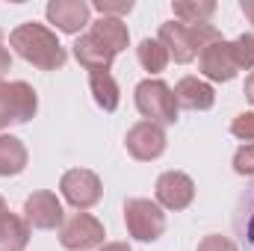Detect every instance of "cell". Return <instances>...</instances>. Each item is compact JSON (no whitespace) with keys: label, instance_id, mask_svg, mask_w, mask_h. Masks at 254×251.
<instances>
[{"label":"cell","instance_id":"6da1fadb","mask_svg":"<svg viewBox=\"0 0 254 251\" xmlns=\"http://www.w3.org/2000/svg\"><path fill=\"white\" fill-rule=\"evenodd\" d=\"M130 42V33L122 18H98L89 33L74 42V57L86 71H110L113 60L122 54Z\"/></svg>","mask_w":254,"mask_h":251},{"label":"cell","instance_id":"7a4b0ae2","mask_svg":"<svg viewBox=\"0 0 254 251\" xmlns=\"http://www.w3.org/2000/svg\"><path fill=\"white\" fill-rule=\"evenodd\" d=\"M9 45L15 48V54L21 60L33 63L36 68H42V71H57L68 60V54H65V48L60 45L57 33L48 30L45 24H36V21L15 27L12 36H9Z\"/></svg>","mask_w":254,"mask_h":251},{"label":"cell","instance_id":"3957f363","mask_svg":"<svg viewBox=\"0 0 254 251\" xmlns=\"http://www.w3.org/2000/svg\"><path fill=\"white\" fill-rule=\"evenodd\" d=\"M136 110L154 122V125H175L178 122V101L175 92L163 83V80H142L136 86Z\"/></svg>","mask_w":254,"mask_h":251},{"label":"cell","instance_id":"277c9868","mask_svg":"<svg viewBox=\"0 0 254 251\" xmlns=\"http://www.w3.org/2000/svg\"><path fill=\"white\" fill-rule=\"evenodd\" d=\"M125 222L133 240L139 243H154L166 234V216L157 201L148 198H130L125 204Z\"/></svg>","mask_w":254,"mask_h":251},{"label":"cell","instance_id":"5b68a950","mask_svg":"<svg viewBox=\"0 0 254 251\" xmlns=\"http://www.w3.org/2000/svg\"><path fill=\"white\" fill-rule=\"evenodd\" d=\"M60 243L68 251H89L104 246V225L89 213H71L60 228Z\"/></svg>","mask_w":254,"mask_h":251},{"label":"cell","instance_id":"8992f818","mask_svg":"<svg viewBox=\"0 0 254 251\" xmlns=\"http://www.w3.org/2000/svg\"><path fill=\"white\" fill-rule=\"evenodd\" d=\"M60 192H63V198L71 207L89 210V207H95L101 201L104 187H101V178L95 172H89V169H71V172H65L63 181H60Z\"/></svg>","mask_w":254,"mask_h":251},{"label":"cell","instance_id":"52a82bcc","mask_svg":"<svg viewBox=\"0 0 254 251\" xmlns=\"http://www.w3.org/2000/svg\"><path fill=\"white\" fill-rule=\"evenodd\" d=\"M24 219L30 228H39V231H54V228H63L65 222V210L60 204V198L48 189L42 192H33L27 201H24Z\"/></svg>","mask_w":254,"mask_h":251},{"label":"cell","instance_id":"ba28073f","mask_svg":"<svg viewBox=\"0 0 254 251\" xmlns=\"http://www.w3.org/2000/svg\"><path fill=\"white\" fill-rule=\"evenodd\" d=\"M125 145L130 151V157L148 163V160H157L163 151H166V130L154 122H139L127 130Z\"/></svg>","mask_w":254,"mask_h":251},{"label":"cell","instance_id":"9c48e42d","mask_svg":"<svg viewBox=\"0 0 254 251\" xmlns=\"http://www.w3.org/2000/svg\"><path fill=\"white\" fill-rule=\"evenodd\" d=\"M198 65H201V74L207 80H216V83H231L237 77V60H234V48L231 42H216L210 48H204L198 54Z\"/></svg>","mask_w":254,"mask_h":251},{"label":"cell","instance_id":"30bf717a","mask_svg":"<svg viewBox=\"0 0 254 251\" xmlns=\"http://www.w3.org/2000/svg\"><path fill=\"white\" fill-rule=\"evenodd\" d=\"M195 198V184L184 172H163L157 178V204L166 210H187Z\"/></svg>","mask_w":254,"mask_h":251},{"label":"cell","instance_id":"8fae6325","mask_svg":"<svg viewBox=\"0 0 254 251\" xmlns=\"http://www.w3.org/2000/svg\"><path fill=\"white\" fill-rule=\"evenodd\" d=\"M89 12L92 6L86 0H51L45 9L48 21L63 33H80L89 24Z\"/></svg>","mask_w":254,"mask_h":251},{"label":"cell","instance_id":"7c38bea8","mask_svg":"<svg viewBox=\"0 0 254 251\" xmlns=\"http://www.w3.org/2000/svg\"><path fill=\"white\" fill-rule=\"evenodd\" d=\"M160 45L169 51V60L175 63H192L198 57V48L190 36V27L181 21H166L160 27Z\"/></svg>","mask_w":254,"mask_h":251},{"label":"cell","instance_id":"4fadbf2b","mask_svg":"<svg viewBox=\"0 0 254 251\" xmlns=\"http://www.w3.org/2000/svg\"><path fill=\"white\" fill-rule=\"evenodd\" d=\"M30 243V225L27 219L9 213L6 201L0 198V251H24Z\"/></svg>","mask_w":254,"mask_h":251},{"label":"cell","instance_id":"5bb4252c","mask_svg":"<svg viewBox=\"0 0 254 251\" xmlns=\"http://www.w3.org/2000/svg\"><path fill=\"white\" fill-rule=\"evenodd\" d=\"M175 101L184 110H210L216 104V92L210 83H204L198 77H184L175 86Z\"/></svg>","mask_w":254,"mask_h":251},{"label":"cell","instance_id":"9a60e30c","mask_svg":"<svg viewBox=\"0 0 254 251\" xmlns=\"http://www.w3.org/2000/svg\"><path fill=\"white\" fill-rule=\"evenodd\" d=\"M234 231H237V240L246 251H254V184L237 201V210H234Z\"/></svg>","mask_w":254,"mask_h":251},{"label":"cell","instance_id":"2e32d148","mask_svg":"<svg viewBox=\"0 0 254 251\" xmlns=\"http://www.w3.org/2000/svg\"><path fill=\"white\" fill-rule=\"evenodd\" d=\"M9 107H12V122H15V125L30 122V119L36 116V107H39L33 86L24 83V80L9 83Z\"/></svg>","mask_w":254,"mask_h":251},{"label":"cell","instance_id":"e0dca14e","mask_svg":"<svg viewBox=\"0 0 254 251\" xmlns=\"http://www.w3.org/2000/svg\"><path fill=\"white\" fill-rule=\"evenodd\" d=\"M89 89L95 95V104L104 110V113H113L122 101V92H119V83L110 71H95L89 74Z\"/></svg>","mask_w":254,"mask_h":251},{"label":"cell","instance_id":"ac0fdd59","mask_svg":"<svg viewBox=\"0 0 254 251\" xmlns=\"http://www.w3.org/2000/svg\"><path fill=\"white\" fill-rule=\"evenodd\" d=\"M27 169V148L15 136H0V178L21 175Z\"/></svg>","mask_w":254,"mask_h":251},{"label":"cell","instance_id":"d6986e66","mask_svg":"<svg viewBox=\"0 0 254 251\" xmlns=\"http://www.w3.org/2000/svg\"><path fill=\"white\" fill-rule=\"evenodd\" d=\"M136 57H139V65L151 74H160L169 65V51L160 45V39H142L136 48Z\"/></svg>","mask_w":254,"mask_h":251},{"label":"cell","instance_id":"ffe728a7","mask_svg":"<svg viewBox=\"0 0 254 251\" xmlns=\"http://www.w3.org/2000/svg\"><path fill=\"white\" fill-rule=\"evenodd\" d=\"M172 9L184 24H207V18L216 12V3L213 0H178L172 3Z\"/></svg>","mask_w":254,"mask_h":251},{"label":"cell","instance_id":"44dd1931","mask_svg":"<svg viewBox=\"0 0 254 251\" xmlns=\"http://www.w3.org/2000/svg\"><path fill=\"white\" fill-rule=\"evenodd\" d=\"M231 48H234V60H237L240 71L254 68V33H243L237 42H231Z\"/></svg>","mask_w":254,"mask_h":251},{"label":"cell","instance_id":"7402d4cb","mask_svg":"<svg viewBox=\"0 0 254 251\" xmlns=\"http://www.w3.org/2000/svg\"><path fill=\"white\" fill-rule=\"evenodd\" d=\"M92 6L101 12V18H119L133 9V0H95Z\"/></svg>","mask_w":254,"mask_h":251},{"label":"cell","instance_id":"603a6c76","mask_svg":"<svg viewBox=\"0 0 254 251\" xmlns=\"http://www.w3.org/2000/svg\"><path fill=\"white\" fill-rule=\"evenodd\" d=\"M231 133H234L237 139L254 145V113H240V116L234 119V125H231Z\"/></svg>","mask_w":254,"mask_h":251},{"label":"cell","instance_id":"cb8c5ba5","mask_svg":"<svg viewBox=\"0 0 254 251\" xmlns=\"http://www.w3.org/2000/svg\"><path fill=\"white\" fill-rule=\"evenodd\" d=\"M234 172L237 175H254V145H243L237 154H234Z\"/></svg>","mask_w":254,"mask_h":251},{"label":"cell","instance_id":"d4e9b609","mask_svg":"<svg viewBox=\"0 0 254 251\" xmlns=\"http://www.w3.org/2000/svg\"><path fill=\"white\" fill-rule=\"evenodd\" d=\"M198 251H237V246H234L231 240L219 237V234H210V237H204V240L198 243Z\"/></svg>","mask_w":254,"mask_h":251},{"label":"cell","instance_id":"484cf974","mask_svg":"<svg viewBox=\"0 0 254 251\" xmlns=\"http://www.w3.org/2000/svg\"><path fill=\"white\" fill-rule=\"evenodd\" d=\"M6 125H15V122H12V107H9V83L0 80V130Z\"/></svg>","mask_w":254,"mask_h":251},{"label":"cell","instance_id":"4316f807","mask_svg":"<svg viewBox=\"0 0 254 251\" xmlns=\"http://www.w3.org/2000/svg\"><path fill=\"white\" fill-rule=\"evenodd\" d=\"M9 63H12V60H9V51L3 48V33H0V74L9 71Z\"/></svg>","mask_w":254,"mask_h":251},{"label":"cell","instance_id":"83f0119b","mask_svg":"<svg viewBox=\"0 0 254 251\" xmlns=\"http://www.w3.org/2000/svg\"><path fill=\"white\" fill-rule=\"evenodd\" d=\"M240 9H243V15L254 24V0H243V3H240Z\"/></svg>","mask_w":254,"mask_h":251},{"label":"cell","instance_id":"f1b7e54d","mask_svg":"<svg viewBox=\"0 0 254 251\" xmlns=\"http://www.w3.org/2000/svg\"><path fill=\"white\" fill-rule=\"evenodd\" d=\"M246 98H249V101L254 104V71L249 74V77H246Z\"/></svg>","mask_w":254,"mask_h":251},{"label":"cell","instance_id":"f546056e","mask_svg":"<svg viewBox=\"0 0 254 251\" xmlns=\"http://www.w3.org/2000/svg\"><path fill=\"white\" fill-rule=\"evenodd\" d=\"M101 251H130L127 243H107V246H101Z\"/></svg>","mask_w":254,"mask_h":251}]
</instances>
